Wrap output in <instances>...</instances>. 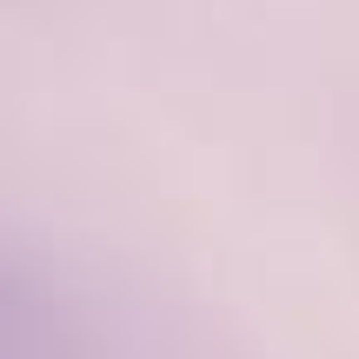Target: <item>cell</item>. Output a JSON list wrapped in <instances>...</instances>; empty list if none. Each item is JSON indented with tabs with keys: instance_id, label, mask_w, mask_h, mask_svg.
Returning a JSON list of instances; mask_svg holds the SVG:
<instances>
[{
	"instance_id": "1",
	"label": "cell",
	"mask_w": 359,
	"mask_h": 359,
	"mask_svg": "<svg viewBox=\"0 0 359 359\" xmlns=\"http://www.w3.org/2000/svg\"><path fill=\"white\" fill-rule=\"evenodd\" d=\"M0 359H80V333L60 299L13 259H0Z\"/></svg>"
}]
</instances>
